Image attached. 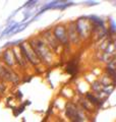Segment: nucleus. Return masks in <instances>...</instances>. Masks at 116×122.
I'll list each match as a JSON object with an SVG mask.
<instances>
[{
    "label": "nucleus",
    "instance_id": "obj_1",
    "mask_svg": "<svg viewBox=\"0 0 116 122\" xmlns=\"http://www.w3.org/2000/svg\"><path fill=\"white\" fill-rule=\"evenodd\" d=\"M32 50L35 52V54L40 60L42 66H51L55 63L56 55L53 53V51L48 47V45L45 43V41L42 39L40 36L33 37L26 41Z\"/></svg>",
    "mask_w": 116,
    "mask_h": 122
},
{
    "label": "nucleus",
    "instance_id": "obj_2",
    "mask_svg": "<svg viewBox=\"0 0 116 122\" xmlns=\"http://www.w3.org/2000/svg\"><path fill=\"white\" fill-rule=\"evenodd\" d=\"M18 50L21 52L22 58L25 59L26 63L28 64L29 66L33 67V68H37L38 66H42L40 60H39L37 55L35 54V52L32 50V48L30 47V45L28 44L26 41H24L18 46Z\"/></svg>",
    "mask_w": 116,
    "mask_h": 122
},
{
    "label": "nucleus",
    "instance_id": "obj_3",
    "mask_svg": "<svg viewBox=\"0 0 116 122\" xmlns=\"http://www.w3.org/2000/svg\"><path fill=\"white\" fill-rule=\"evenodd\" d=\"M74 28L80 41H87L92 37V25L87 16H80L74 20Z\"/></svg>",
    "mask_w": 116,
    "mask_h": 122
},
{
    "label": "nucleus",
    "instance_id": "obj_4",
    "mask_svg": "<svg viewBox=\"0 0 116 122\" xmlns=\"http://www.w3.org/2000/svg\"><path fill=\"white\" fill-rule=\"evenodd\" d=\"M52 34L55 40L60 44L62 48L70 47V44L68 42V36H67V30L65 24H57L51 28Z\"/></svg>",
    "mask_w": 116,
    "mask_h": 122
},
{
    "label": "nucleus",
    "instance_id": "obj_5",
    "mask_svg": "<svg viewBox=\"0 0 116 122\" xmlns=\"http://www.w3.org/2000/svg\"><path fill=\"white\" fill-rule=\"evenodd\" d=\"M40 37L45 41V43L48 45V47L53 51L54 54L55 55L60 54L61 50H62L63 48L61 47L60 44L55 40V38H54L53 34H52L51 28H48V29H46L44 30H42Z\"/></svg>",
    "mask_w": 116,
    "mask_h": 122
},
{
    "label": "nucleus",
    "instance_id": "obj_6",
    "mask_svg": "<svg viewBox=\"0 0 116 122\" xmlns=\"http://www.w3.org/2000/svg\"><path fill=\"white\" fill-rule=\"evenodd\" d=\"M75 5L74 2H71V1H51V2H48V3H45L43 4V6L41 7L39 11L37 12V14L35 16L39 17L42 13H44L45 11L50 10V9H59V10H64L68 8L70 6Z\"/></svg>",
    "mask_w": 116,
    "mask_h": 122
},
{
    "label": "nucleus",
    "instance_id": "obj_7",
    "mask_svg": "<svg viewBox=\"0 0 116 122\" xmlns=\"http://www.w3.org/2000/svg\"><path fill=\"white\" fill-rule=\"evenodd\" d=\"M0 61H1L3 65H5L6 67H9L14 70H15V68H16L11 48H6L1 52V54H0Z\"/></svg>",
    "mask_w": 116,
    "mask_h": 122
},
{
    "label": "nucleus",
    "instance_id": "obj_8",
    "mask_svg": "<svg viewBox=\"0 0 116 122\" xmlns=\"http://www.w3.org/2000/svg\"><path fill=\"white\" fill-rule=\"evenodd\" d=\"M66 30H67V36H68V42L71 46H76L79 45L80 42L77 33L74 28V21H69L66 25Z\"/></svg>",
    "mask_w": 116,
    "mask_h": 122
},
{
    "label": "nucleus",
    "instance_id": "obj_9",
    "mask_svg": "<svg viewBox=\"0 0 116 122\" xmlns=\"http://www.w3.org/2000/svg\"><path fill=\"white\" fill-rule=\"evenodd\" d=\"M11 51H12V54H13V57H14V61H15V65H16V68H19L21 70L26 69V67H28L29 65L26 63L25 59L22 58L21 52H19V50H18V47L11 48Z\"/></svg>",
    "mask_w": 116,
    "mask_h": 122
},
{
    "label": "nucleus",
    "instance_id": "obj_10",
    "mask_svg": "<svg viewBox=\"0 0 116 122\" xmlns=\"http://www.w3.org/2000/svg\"><path fill=\"white\" fill-rule=\"evenodd\" d=\"M84 98H86L96 109L102 108V106L104 104V99H100L99 97H97L94 93H91V92H88V93L84 94Z\"/></svg>",
    "mask_w": 116,
    "mask_h": 122
},
{
    "label": "nucleus",
    "instance_id": "obj_11",
    "mask_svg": "<svg viewBox=\"0 0 116 122\" xmlns=\"http://www.w3.org/2000/svg\"><path fill=\"white\" fill-rule=\"evenodd\" d=\"M21 22H15L13 20H10V24L7 25L6 28L3 30V32L0 34V40L2 39V38H4L5 36H9L11 33L14 32L15 30H16L19 25H21Z\"/></svg>",
    "mask_w": 116,
    "mask_h": 122
},
{
    "label": "nucleus",
    "instance_id": "obj_12",
    "mask_svg": "<svg viewBox=\"0 0 116 122\" xmlns=\"http://www.w3.org/2000/svg\"><path fill=\"white\" fill-rule=\"evenodd\" d=\"M65 71L67 72L68 74H75L77 71H79V61L76 59H73L68 61L66 64V67H65Z\"/></svg>",
    "mask_w": 116,
    "mask_h": 122
},
{
    "label": "nucleus",
    "instance_id": "obj_13",
    "mask_svg": "<svg viewBox=\"0 0 116 122\" xmlns=\"http://www.w3.org/2000/svg\"><path fill=\"white\" fill-rule=\"evenodd\" d=\"M105 73L109 78H111L113 81H115V69L113 66L106 65L105 67Z\"/></svg>",
    "mask_w": 116,
    "mask_h": 122
},
{
    "label": "nucleus",
    "instance_id": "obj_14",
    "mask_svg": "<svg viewBox=\"0 0 116 122\" xmlns=\"http://www.w3.org/2000/svg\"><path fill=\"white\" fill-rule=\"evenodd\" d=\"M38 4V1H28L26 2L24 6H22V8H28V9H31V8H34L35 6Z\"/></svg>",
    "mask_w": 116,
    "mask_h": 122
},
{
    "label": "nucleus",
    "instance_id": "obj_15",
    "mask_svg": "<svg viewBox=\"0 0 116 122\" xmlns=\"http://www.w3.org/2000/svg\"><path fill=\"white\" fill-rule=\"evenodd\" d=\"M32 15H33V12H32V11H30V10L25 11V12H24V20H22L21 22H26L31 16H32Z\"/></svg>",
    "mask_w": 116,
    "mask_h": 122
},
{
    "label": "nucleus",
    "instance_id": "obj_16",
    "mask_svg": "<svg viewBox=\"0 0 116 122\" xmlns=\"http://www.w3.org/2000/svg\"><path fill=\"white\" fill-rule=\"evenodd\" d=\"M88 6H95V5H98L99 2H96V1H86L84 2Z\"/></svg>",
    "mask_w": 116,
    "mask_h": 122
}]
</instances>
